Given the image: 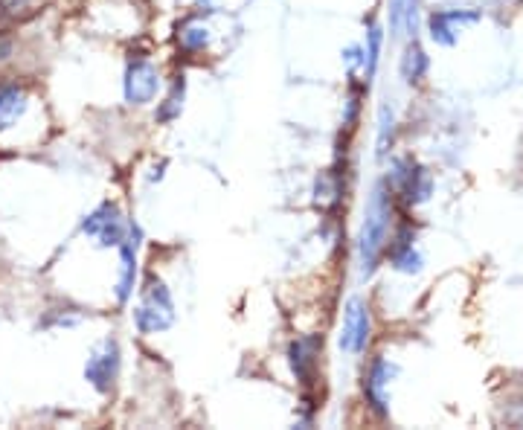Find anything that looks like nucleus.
Instances as JSON below:
<instances>
[{
  "label": "nucleus",
  "instance_id": "nucleus-1",
  "mask_svg": "<svg viewBox=\"0 0 523 430\" xmlns=\"http://www.w3.org/2000/svg\"><path fill=\"white\" fill-rule=\"evenodd\" d=\"M390 218H393V204H390V192L387 186L378 184L372 189L367 213H364V227H361V239H358V250H361V271L364 277H370L387 247V236H390Z\"/></svg>",
  "mask_w": 523,
  "mask_h": 430
},
{
  "label": "nucleus",
  "instance_id": "nucleus-2",
  "mask_svg": "<svg viewBox=\"0 0 523 430\" xmlns=\"http://www.w3.org/2000/svg\"><path fill=\"white\" fill-rule=\"evenodd\" d=\"M134 323L143 335L163 332L175 323V306L169 297V288L160 279H149L140 297V306L134 308Z\"/></svg>",
  "mask_w": 523,
  "mask_h": 430
},
{
  "label": "nucleus",
  "instance_id": "nucleus-3",
  "mask_svg": "<svg viewBox=\"0 0 523 430\" xmlns=\"http://www.w3.org/2000/svg\"><path fill=\"white\" fill-rule=\"evenodd\" d=\"M372 332V317L370 308L364 300H349L346 306V314H343V329H340V349L358 355L364 352L367 340H370Z\"/></svg>",
  "mask_w": 523,
  "mask_h": 430
},
{
  "label": "nucleus",
  "instance_id": "nucleus-4",
  "mask_svg": "<svg viewBox=\"0 0 523 430\" xmlns=\"http://www.w3.org/2000/svg\"><path fill=\"white\" fill-rule=\"evenodd\" d=\"M117 375H120V346L114 340H105L99 349H93V355L88 358L85 378L99 393H108L114 387Z\"/></svg>",
  "mask_w": 523,
  "mask_h": 430
},
{
  "label": "nucleus",
  "instance_id": "nucleus-5",
  "mask_svg": "<svg viewBox=\"0 0 523 430\" xmlns=\"http://www.w3.org/2000/svg\"><path fill=\"white\" fill-rule=\"evenodd\" d=\"M85 233L93 236V239H99V245L105 247L123 245V239L128 236L123 215H120V210L114 204H102L99 210H93L85 218Z\"/></svg>",
  "mask_w": 523,
  "mask_h": 430
},
{
  "label": "nucleus",
  "instance_id": "nucleus-6",
  "mask_svg": "<svg viewBox=\"0 0 523 430\" xmlns=\"http://www.w3.org/2000/svg\"><path fill=\"white\" fill-rule=\"evenodd\" d=\"M157 67L149 62H131L125 70V99L128 105H146L157 96Z\"/></svg>",
  "mask_w": 523,
  "mask_h": 430
},
{
  "label": "nucleus",
  "instance_id": "nucleus-7",
  "mask_svg": "<svg viewBox=\"0 0 523 430\" xmlns=\"http://www.w3.org/2000/svg\"><path fill=\"white\" fill-rule=\"evenodd\" d=\"M317 352H320L317 338H300L297 343H291V369H294L297 381L311 384L314 367H317Z\"/></svg>",
  "mask_w": 523,
  "mask_h": 430
},
{
  "label": "nucleus",
  "instance_id": "nucleus-8",
  "mask_svg": "<svg viewBox=\"0 0 523 430\" xmlns=\"http://www.w3.org/2000/svg\"><path fill=\"white\" fill-rule=\"evenodd\" d=\"M387 381H390V364L378 358V361L372 364L370 372H367V381H364L367 401H370V407L378 413V416H387V396H384Z\"/></svg>",
  "mask_w": 523,
  "mask_h": 430
},
{
  "label": "nucleus",
  "instance_id": "nucleus-9",
  "mask_svg": "<svg viewBox=\"0 0 523 430\" xmlns=\"http://www.w3.org/2000/svg\"><path fill=\"white\" fill-rule=\"evenodd\" d=\"M123 256H120V282H117V297L125 303L134 288V274H137V233L131 230L123 239Z\"/></svg>",
  "mask_w": 523,
  "mask_h": 430
},
{
  "label": "nucleus",
  "instance_id": "nucleus-10",
  "mask_svg": "<svg viewBox=\"0 0 523 430\" xmlns=\"http://www.w3.org/2000/svg\"><path fill=\"white\" fill-rule=\"evenodd\" d=\"M27 111V93L18 88H0V131L12 128Z\"/></svg>",
  "mask_w": 523,
  "mask_h": 430
},
{
  "label": "nucleus",
  "instance_id": "nucleus-11",
  "mask_svg": "<svg viewBox=\"0 0 523 430\" xmlns=\"http://www.w3.org/2000/svg\"><path fill=\"white\" fill-rule=\"evenodd\" d=\"M181 41H184V47L189 50H201V47H207V41H210V30L207 27H201V24H189L181 32Z\"/></svg>",
  "mask_w": 523,
  "mask_h": 430
},
{
  "label": "nucleus",
  "instance_id": "nucleus-12",
  "mask_svg": "<svg viewBox=\"0 0 523 430\" xmlns=\"http://www.w3.org/2000/svg\"><path fill=\"white\" fill-rule=\"evenodd\" d=\"M425 67H428V62H425V53H422L419 47H410V50H407V62H404V73H407V79H410V82L422 79Z\"/></svg>",
  "mask_w": 523,
  "mask_h": 430
},
{
  "label": "nucleus",
  "instance_id": "nucleus-13",
  "mask_svg": "<svg viewBox=\"0 0 523 430\" xmlns=\"http://www.w3.org/2000/svg\"><path fill=\"white\" fill-rule=\"evenodd\" d=\"M393 265H396L399 271H419V253L413 250V245H404L401 250H396Z\"/></svg>",
  "mask_w": 523,
  "mask_h": 430
},
{
  "label": "nucleus",
  "instance_id": "nucleus-14",
  "mask_svg": "<svg viewBox=\"0 0 523 430\" xmlns=\"http://www.w3.org/2000/svg\"><path fill=\"white\" fill-rule=\"evenodd\" d=\"M367 76L375 73L378 67V53H381V30L378 27H370V35H367Z\"/></svg>",
  "mask_w": 523,
  "mask_h": 430
},
{
  "label": "nucleus",
  "instance_id": "nucleus-15",
  "mask_svg": "<svg viewBox=\"0 0 523 430\" xmlns=\"http://www.w3.org/2000/svg\"><path fill=\"white\" fill-rule=\"evenodd\" d=\"M178 93H184V82H178V85H175V91H172V96L166 99V108L160 111V117H163V120H172V117H175V114L181 111V102H178Z\"/></svg>",
  "mask_w": 523,
  "mask_h": 430
}]
</instances>
